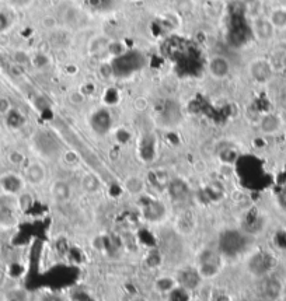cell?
Listing matches in <instances>:
<instances>
[{
  "instance_id": "obj_1",
  "label": "cell",
  "mask_w": 286,
  "mask_h": 301,
  "mask_svg": "<svg viewBox=\"0 0 286 301\" xmlns=\"http://www.w3.org/2000/svg\"><path fill=\"white\" fill-rule=\"evenodd\" d=\"M247 247V238L239 230H228L220 234L219 248L228 257H237Z\"/></svg>"
},
{
  "instance_id": "obj_2",
  "label": "cell",
  "mask_w": 286,
  "mask_h": 301,
  "mask_svg": "<svg viewBox=\"0 0 286 301\" xmlns=\"http://www.w3.org/2000/svg\"><path fill=\"white\" fill-rule=\"evenodd\" d=\"M198 272L202 278H213L220 271V255L211 250H205L199 254Z\"/></svg>"
},
{
  "instance_id": "obj_3",
  "label": "cell",
  "mask_w": 286,
  "mask_h": 301,
  "mask_svg": "<svg viewBox=\"0 0 286 301\" xmlns=\"http://www.w3.org/2000/svg\"><path fill=\"white\" fill-rule=\"evenodd\" d=\"M274 266V259L268 252H257L249 261L250 272L256 276H267Z\"/></svg>"
},
{
  "instance_id": "obj_4",
  "label": "cell",
  "mask_w": 286,
  "mask_h": 301,
  "mask_svg": "<svg viewBox=\"0 0 286 301\" xmlns=\"http://www.w3.org/2000/svg\"><path fill=\"white\" fill-rule=\"evenodd\" d=\"M232 70L230 62L222 55H215L209 59L208 62V72L212 76L213 79L223 80L228 77Z\"/></svg>"
},
{
  "instance_id": "obj_5",
  "label": "cell",
  "mask_w": 286,
  "mask_h": 301,
  "mask_svg": "<svg viewBox=\"0 0 286 301\" xmlns=\"http://www.w3.org/2000/svg\"><path fill=\"white\" fill-rule=\"evenodd\" d=\"M201 279H202V276L199 275L198 269L187 268V269H184V271L178 273L177 283H178V286L184 287L185 290L191 292V290H195L199 286Z\"/></svg>"
},
{
  "instance_id": "obj_6",
  "label": "cell",
  "mask_w": 286,
  "mask_h": 301,
  "mask_svg": "<svg viewBox=\"0 0 286 301\" xmlns=\"http://www.w3.org/2000/svg\"><path fill=\"white\" fill-rule=\"evenodd\" d=\"M250 74L258 83H265L271 79L272 67L265 59H257L250 65Z\"/></svg>"
},
{
  "instance_id": "obj_7",
  "label": "cell",
  "mask_w": 286,
  "mask_h": 301,
  "mask_svg": "<svg viewBox=\"0 0 286 301\" xmlns=\"http://www.w3.org/2000/svg\"><path fill=\"white\" fill-rule=\"evenodd\" d=\"M167 192L171 201L174 202H185L190 198V188L188 184L183 181V179L176 178L170 181L169 187H167Z\"/></svg>"
},
{
  "instance_id": "obj_8",
  "label": "cell",
  "mask_w": 286,
  "mask_h": 301,
  "mask_svg": "<svg viewBox=\"0 0 286 301\" xmlns=\"http://www.w3.org/2000/svg\"><path fill=\"white\" fill-rule=\"evenodd\" d=\"M112 125V119H111V114L105 109H100L94 112L91 116V128L97 135H105L108 133Z\"/></svg>"
},
{
  "instance_id": "obj_9",
  "label": "cell",
  "mask_w": 286,
  "mask_h": 301,
  "mask_svg": "<svg viewBox=\"0 0 286 301\" xmlns=\"http://www.w3.org/2000/svg\"><path fill=\"white\" fill-rule=\"evenodd\" d=\"M0 187L7 194H20L24 188V179L20 175L10 172V174H6L0 178Z\"/></svg>"
},
{
  "instance_id": "obj_10",
  "label": "cell",
  "mask_w": 286,
  "mask_h": 301,
  "mask_svg": "<svg viewBox=\"0 0 286 301\" xmlns=\"http://www.w3.org/2000/svg\"><path fill=\"white\" fill-rule=\"evenodd\" d=\"M142 213L145 216V219H147L149 222H159L166 215V209H164V206L160 202L150 201L147 202L146 205H143Z\"/></svg>"
},
{
  "instance_id": "obj_11",
  "label": "cell",
  "mask_w": 286,
  "mask_h": 301,
  "mask_svg": "<svg viewBox=\"0 0 286 301\" xmlns=\"http://www.w3.org/2000/svg\"><path fill=\"white\" fill-rule=\"evenodd\" d=\"M45 168L44 165L39 164V163H31L27 165L25 171H24V179L32 184V185H39L42 181L45 179Z\"/></svg>"
},
{
  "instance_id": "obj_12",
  "label": "cell",
  "mask_w": 286,
  "mask_h": 301,
  "mask_svg": "<svg viewBox=\"0 0 286 301\" xmlns=\"http://www.w3.org/2000/svg\"><path fill=\"white\" fill-rule=\"evenodd\" d=\"M261 292L264 297L270 300H277L281 293H282V285L278 279L275 278H265L263 285H261Z\"/></svg>"
},
{
  "instance_id": "obj_13",
  "label": "cell",
  "mask_w": 286,
  "mask_h": 301,
  "mask_svg": "<svg viewBox=\"0 0 286 301\" xmlns=\"http://www.w3.org/2000/svg\"><path fill=\"white\" fill-rule=\"evenodd\" d=\"M51 195L56 202H66L70 199L72 189L65 181H55L51 188Z\"/></svg>"
},
{
  "instance_id": "obj_14",
  "label": "cell",
  "mask_w": 286,
  "mask_h": 301,
  "mask_svg": "<svg viewBox=\"0 0 286 301\" xmlns=\"http://www.w3.org/2000/svg\"><path fill=\"white\" fill-rule=\"evenodd\" d=\"M254 31H256L258 38H261V39H268V38H271L272 34H274V24L271 22V20L260 18V20H257V22L254 24Z\"/></svg>"
},
{
  "instance_id": "obj_15",
  "label": "cell",
  "mask_w": 286,
  "mask_h": 301,
  "mask_svg": "<svg viewBox=\"0 0 286 301\" xmlns=\"http://www.w3.org/2000/svg\"><path fill=\"white\" fill-rule=\"evenodd\" d=\"M81 187L88 194H95L100 191L101 184H100V179L95 174H84L81 178Z\"/></svg>"
},
{
  "instance_id": "obj_16",
  "label": "cell",
  "mask_w": 286,
  "mask_h": 301,
  "mask_svg": "<svg viewBox=\"0 0 286 301\" xmlns=\"http://www.w3.org/2000/svg\"><path fill=\"white\" fill-rule=\"evenodd\" d=\"M281 128V121L277 115H267L261 121V129L265 133H275Z\"/></svg>"
},
{
  "instance_id": "obj_17",
  "label": "cell",
  "mask_w": 286,
  "mask_h": 301,
  "mask_svg": "<svg viewBox=\"0 0 286 301\" xmlns=\"http://www.w3.org/2000/svg\"><path fill=\"white\" fill-rule=\"evenodd\" d=\"M154 286H156V289H157L160 293H170L174 287L178 286V283H177V279H173V278H169V276H164V278H160V279L156 280Z\"/></svg>"
},
{
  "instance_id": "obj_18",
  "label": "cell",
  "mask_w": 286,
  "mask_h": 301,
  "mask_svg": "<svg viewBox=\"0 0 286 301\" xmlns=\"http://www.w3.org/2000/svg\"><path fill=\"white\" fill-rule=\"evenodd\" d=\"M125 188L128 189V192L132 195H139L145 189V182L138 177H132L125 182Z\"/></svg>"
},
{
  "instance_id": "obj_19",
  "label": "cell",
  "mask_w": 286,
  "mask_h": 301,
  "mask_svg": "<svg viewBox=\"0 0 286 301\" xmlns=\"http://www.w3.org/2000/svg\"><path fill=\"white\" fill-rule=\"evenodd\" d=\"M6 119H7V125L13 129H18L24 125V116H22L18 111H15L11 108V111L6 115Z\"/></svg>"
},
{
  "instance_id": "obj_20",
  "label": "cell",
  "mask_w": 286,
  "mask_h": 301,
  "mask_svg": "<svg viewBox=\"0 0 286 301\" xmlns=\"http://www.w3.org/2000/svg\"><path fill=\"white\" fill-rule=\"evenodd\" d=\"M169 301H190V292L184 287H174L169 293Z\"/></svg>"
},
{
  "instance_id": "obj_21",
  "label": "cell",
  "mask_w": 286,
  "mask_h": 301,
  "mask_svg": "<svg viewBox=\"0 0 286 301\" xmlns=\"http://www.w3.org/2000/svg\"><path fill=\"white\" fill-rule=\"evenodd\" d=\"M163 252H160L159 250H152V251L149 252V255L146 257V264L147 266H150V268H159V266L162 265L163 262Z\"/></svg>"
},
{
  "instance_id": "obj_22",
  "label": "cell",
  "mask_w": 286,
  "mask_h": 301,
  "mask_svg": "<svg viewBox=\"0 0 286 301\" xmlns=\"http://www.w3.org/2000/svg\"><path fill=\"white\" fill-rule=\"evenodd\" d=\"M11 111V104H10V100L7 98H0V114L1 115H7L8 112Z\"/></svg>"
},
{
  "instance_id": "obj_23",
  "label": "cell",
  "mask_w": 286,
  "mask_h": 301,
  "mask_svg": "<svg viewBox=\"0 0 286 301\" xmlns=\"http://www.w3.org/2000/svg\"><path fill=\"white\" fill-rule=\"evenodd\" d=\"M8 160H10V163H13L14 165H20L24 161V156L18 151H11L10 156H8Z\"/></svg>"
},
{
  "instance_id": "obj_24",
  "label": "cell",
  "mask_w": 286,
  "mask_h": 301,
  "mask_svg": "<svg viewBox=\"0 0 286 301\" xmlns=\"http://www.w3.org/2000/svg\"><path fill=\"white\" fill-rule=\"evenodd\" d=\"M278 203L279 206H281V209L286 212V189H284V191L278 195Z\"/></svg>"
},
{
  "instance_id": "obj_25",
  "label": "cell",
  "mask_w": 286,
  "mask_h": 301,
  "mask_svg": "<svg viewBox=\"0 0 286 301\" xmlns=\"http://www.w3.org/2000/svg\"><path fill=\"white\" fill-rule=\"evenodd\" d=\"M279 105L286 109V88L281 90V93H279Z\"/></svg>"
},
{
  "instance_id": "obj_26",
  "label": "cell",
  "mask_w": 286,
  "mask_h": 301,
  "mask_svg": "<svg viewBox=\"0 0 286 301\" xmlns=\"http://www.w3.org/2000/svg\"><path fill=\"white\" fill-rule=\"evenodd\" d=\"M7 25H8V21L7 18H6V15L0 13V31H4V29L7 28Z\"/></svg>"
},
{
  "instance_id": "obj_27",
  "label": "cell",
  "mask_w": 286,
  "mask_h": 301,
  "mask_svg": "<svg viewBox=\"0 0 286 301\" xmlns=\"http://www.w3.org/2000/svg\"><path fill=\"white\" fill-rule=\"evenodd\" d=\"M41 301H63V300H62V297H59V296H56V294H48V296L42 297V300Z\"/></svg>"
},
{
  "instance_id": "obj_28",
  "label": "cell",
  "mask_w": 286,
  "mask_h": 301,
  "mask_svg": "<svg viewBox=\"0 0 286 301\" xmlns=\"http://www.w3.org/2000/svg\"><path fill=\"white\" fill-rule=\"evenodd\" d=\"M11 3L17 6H25V4H28L29 0H11Z\"/></svg>"
},
{
  "instance_id": "obj_29",
  "label": "cell",
  "mask_w": 286,
  "mask_h": 301,
  "mask_svg": "<svg viewBox=\"0 0 286 301\" xmlns=\"http://www.w3.org/2000/svg\"><path fill=\"white\" fill-rule=\"evenodd\" d=\"M132 301H147V300L145 299V297H140V296H139V297H135Z\"/></svg>"
}]
</instances>
